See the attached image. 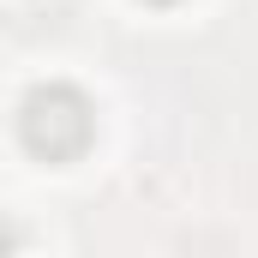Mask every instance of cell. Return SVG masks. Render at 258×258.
<instances>
[{
	"label": "cell",
	"instance_id": "obj_2",
	"mask_svg": "<svg viewBox=\"0 0 258 258\" xmlns=\"http://www.w3.org/2000/svg\"><path fill=\"white\" fill-rule=\"evenodd\" d=\"M144 6H180V0H144Z\"/></svg>",
	"mask_w": 258,
	"mask_h": 258
},
{
	"label": "cell",
	"instance_id": "obj_1",
	"mask_svg": "<svg viewBox=\"0 0 258 258\" xmlns=\"http://www.w3.org/2000/svg\"><path fill=\"white\" fill-rule=\"evenodd\" d=\"M18 144L42 162H78L96 144V102L66 78H36L18 96Z\"/></svg>",
	"mask_w": 258,
	"mask_h": 258
}]
</instances>
